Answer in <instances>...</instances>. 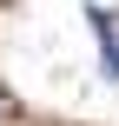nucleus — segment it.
I'll return each instance as SVG.
<instances>
[{
    "instance_id": "nucleus-1",
    "label": "nucleus",
    "mask_w": 119,
    "mask_h": 126,
    "mask_svg": "<svg viewBox=\"0 0 119 126\" xmlns=\"http://www.w3.org/2000/svg\"><path fill=\"white\" fill-rule=\"evenodd\" d=\"M93 27H99V40H106V73L119 80V20L106 13V7H93Z\"/></svg>"
},
{
    "instance_id": "nucleus-2",
    "label": "nucleus",
    "mask_w": 119,
    "mask_h": 126,
    "mask_svg": "<svg viewBox=\"0 0 119 126\" xmlns=\"http://www.w3.org/2000/svg\"><path fill=\"white\" fill-rule=\"evenodd\" d=\"M0 120H7V93H0Z\"/></svg>"
}]
</instances>
